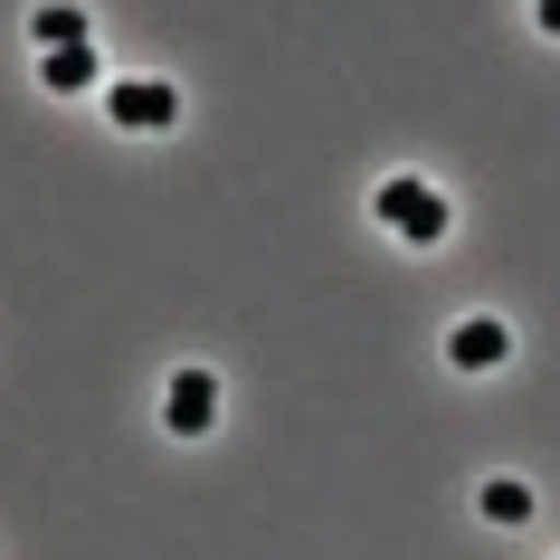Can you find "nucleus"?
Returning a JSON list of instances; mask_svg holds the SVG:
<instances>
[{"mask_svg": "<svg viewBox=\"0 0 560 560\" xmlns=\"http://www.w3.org/2000/svg\"><path fill=\"white\" fill-rule=\"evenodd\" d=\"M371 209H381V229H399L409 247H438V237H446V200L428 190V180H381V200H371Z\"/></svg>", "mask_w": 560, "mask_h": 560, "instance_id": "f257e3e1", "label": "nucleus"}, {"mask_svg": "<svg viewBox=\"0 0 560 560\" xmlns=\"http://www.w3.org/2000/svg\"><path fill=\"white\" fill-rule=\"evenodd\" d=\"M105 115H115L124 133H162V124H180V86H162V77H124V86H105Z\"/></svg>", "mask_w": 560, "mask_h": 560, "instance_id": "f03ea898", "label": "nucleus"}, {"mask_svg": "<svg viewBox=\"0 0 560 560\" xmlns=\"http://www.w3.org/2000/svg\"><path fill=\"white\" fill-rule=\"evenodd\" d=\"M209 418H219V381H209V371H180V381L162 389V428H172V438H209Z\"/></svg>", "mask_w": 560, "mask_h": 560, "instance_id": "7ed1b4c3", "label": "nucleus"}, {"mask_svg": "<svg viewBox=\"0 0 560 560\" xmlns=\"http://www.w3.org/2000/svg\"><path fill=\"white\" fill-rule=\"evenodd\" d=\"M503 352H513V332H503L494 314H466V324L446 332V361H456V371H494Z\"/></svg>", "mask_w": 560, "mask_h": 560, "instance_id": "20e7f679", "label": "nucleus"}, {"mask_svg": "<svg viewBox=\"0 0 560 560\" xmlns=\"http://www.w3.org/2000/svg\"><path fill=\"white\" fill-rule=\"evenodd\" d=\"M30 38L48 48V58H58V48H95V38H86V10H30Z\"/></svg>", "mask_w": 560, "mask_h": 560, "instance_id": "39448f33", "label": "nucleus"}, {"mask_svg": "<svg viewBox=\"0 0 560 560\" xmlns=\"http://www.w3.org/2000/svg\"><path fill=\"white\" fill-rule=\"evenodd\" d=\"M95 67H105L95 48H58V58H38V77H48L58 95H86V86H95Z\"/></svg>", "mask_w": 560, "mask_h": 560, "instance_id": "423d86ee", "label": "nucleus"}, {"mask_svg": "<svg viewBox=\"0 0 560 560\" xmlns=\"http://www.w3.org/2000/svg\"><path fill=\"white\" fill-rule=\"evenodd\" d=\"M485 523H532V485L494 475V485H485Z\"/></svg>", "mask_w": 560, "mask_h": 560, "instance_id": "0eeeda50", "label": "nucleus"}, {"mask_svg": "<svg viewBox=\"0 0 560 560\" xmlns=\"http://www.w3.org/2000/svg\"><path fill=\"white\" fill-rule=\"evenodd\" d=\"M532 20H541V38H560V0H541V10H532Z\"/></svg>", "mask_w": 560, "mask_h": 560, "instance_id": "6e6552de", "label": "nucleus"}]
</instances>
